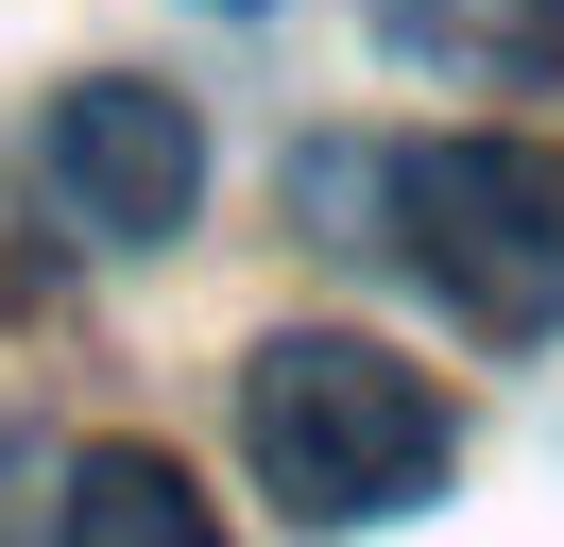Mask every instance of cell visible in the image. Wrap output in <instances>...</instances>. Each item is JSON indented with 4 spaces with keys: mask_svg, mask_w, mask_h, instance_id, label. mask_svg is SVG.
Returning a JSON list of instances; mask_svg holds the SVG:
<instances>
[{
    "mask_svg": "<svg viewBox=\"0 0 564 547\" xmlns=\"http://www.w3.org/2000/svg\"><path fill=\"white\" fill-rule=\"evenodd\" d=\"M240 444H257V479H274L308 530H377V513L445 496L462 410L427 394L393 342H359V325H291V342H257V360H240Z\"/></svg>",
    "mask_w": 564,
    "mask_h": 547,
    "instance_id": "6da1fadb",
    "label": "cell"
},
{
    "mask_svg": "<svg viewBox=\"0 0 564 547\" xmlns=\"http://www.w3.org/2000/svg\"><path fill=\"white\" fill-rule=\"evenodd\" d=\"M393 205H411V274L479 342L564 325V154H530V137H427V154H393Z\"/></svg>",
    "mask_w": 564,
    "mask_h": 547,
    "instance_id": "7a4b0ae2",
    "label": "cell"
},
{
    "mask_svg": "<svg viewBox=\"0 0 564 547\" xmlns=\"http://www.w3.org/2000/svg\"><path fill=\"white\" fill-rule=\"evenodd\" d=\"M52 189H69L86 239H172L206 205V120L172 86H138V68H104V86L52 103Z\"/></svg>",
    "mask_w": 564,
    "mask_h": 547,
    "instance_id": "3957f363",
    "label": "cell"
},
{
    "mask_svg": "<svg viewBox=\"0 0 564 547\" xmlns=\"http://www.w3.org/2000/svg\"><path fill=\"white\" fill-rule=\"evenodd\" d=\"M377 34L445 86H564V0H377Z\"/></svg>",
    "mask_w": 564,
    "mask_h": 547,
    "instance_id": "277c9868",
    "label": "cell"
},
{
    "mask_svg": "<svg viewBox=\"0 0 564 547\" xmlns=\"http://www.w3.org/2000/svg\"><path fill=\"white\" fill-rule=\"evenodd\" d=\"M52 547H223V513L188 496V462H154V444H86L69 496H52Z\"/></svg>",
    "mask_w": 564,
    "mask_h": 547,
    "instance_id": "5b68a950",
    "label": "cell"
},
{
    "mask_svg": "<svg viewBox=\"0 0 564 547\" xmlns=\"http://www.w3.org/2000/svg\"><path fill=\"white\" fill-rule=\"evenodd\" d=\"M35 291H52V239L18 223V205H0V308H35Z\"/></svg>",
    "mask_w": 564,
    "mask_h": 547,
    "instance_id": "8992f818",
    "label": "cell"
}]
</instances>
